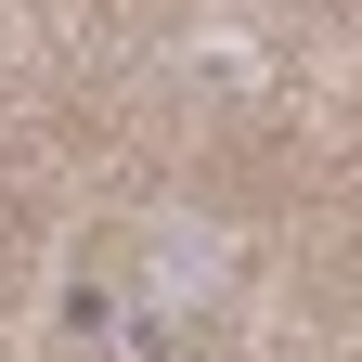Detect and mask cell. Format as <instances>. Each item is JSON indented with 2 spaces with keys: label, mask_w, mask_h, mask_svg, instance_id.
I'll use <instances>...</instances> for the list:
<instances>
[{
  "label": "cell",
  "mask_w": 362,
  "mask_h": 362,
  "mask_svg": "<svg viewBox=\"0 0 362 362\" xmlns=\"http://www.w3.org/2000/svg\"><path fill=\"white\" fill-rule=\"evenodd\" d=\"M129 259H143L156 310H220V285H233V233H220L207 207H156L143 233H129Z\"/></svg>",
  "instance_id": "obj_1"
},
{
  "label": "cell",
  "mask_w": 362,
  "mask_h": 362,
  "mask_svg": "<svg viewBox=\"0 0 362 362\" xmlns=\"http://www.w3.org/2000/svg\"><path fill=\"white\" fill-rule=\"evenodd\" d=\"M181 78H194V90H246V78H259V52H246L233 26H207V39H181Z\"/></svg>",
  "instance_id": "obj_2"
}]
</instances>
